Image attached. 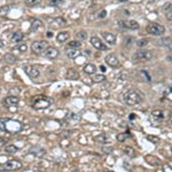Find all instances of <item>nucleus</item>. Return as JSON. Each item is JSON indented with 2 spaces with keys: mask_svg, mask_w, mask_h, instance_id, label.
<instances>
[{
  "mask_svg": "<svg viewBox=\"0 0 172 172\" xmlns=\"http://www.w3.org/2000/svg\"><path fill=\"white\" fill-rule=\"evenodd\" d=\"M163 9H164V11H172V2H166V4L163 6Z\"/></svg>",
  "mask_w": 172,
  "mask_h": 172,
  "instance_id": "c9c22d12",
  "label": "nucleus"
},
{
  "mask_svg": "<svg viewBox=\"0 0 172 172\" xmlns=\"http://www.w3.org/2000/svg\"><path fill=\"white\" fill-rule=\"evenodd\" d=\"M24 71L31 79L37 78L40 75V71L38 70V68L34 67V66H26V67H24Z\"/></svg>",
  "mask_w": 172,
  "mask_h": 172,
  "instance_id": "1a4fd4ad",
  "label": "nucleus"
},
{
  "mask_svg": "<svg viewBox=\"0 0 172 172\" xmlns=\"http://www.w3.org/2000/svg\"><path fill=\"white\" fill-rule=\"evenodd\" d=\"M30 153L32 154V155H34V156H37V157H43L46 154V150L43 149V148L34 147V148H32V149L30 150Z\"/></svg>",
  "mask_w": 172,
  "mask_h": 172,
  "instance_id": "a211bd4d",
  "label": "nucleus"
},
{
  "mask_svg": "<svg viewBox=\"0 0 172 172\" xmlns=\"http://www.w3.org/2000/svg\"><path fill=\"white\" fill-rule=\"evenodd\" d=\"M5 150H6V153H9V154H15L16 152H19V148L14 145H7V146L5 147Z\"/></svg>",
  "mask_w": 172,
  "mask_h": 172,
  "instance_id": "b1692460",
  "label": "nucleus"
},
{
  "mask_svg": "<svg viewBox=\"0 0 172 172\" xmlns=\"http://www.w3.org/2000/svg\"><path fill=\"white\" fill-rule=\"evenodd\" d=\"M91 44H92L93 47H95V48L99 49V51H107V49H108V46H106L101 41V39H99L97 37L91 38Z\"/></svg>",
  "mask_w": 172,
  "mask_h": 172,
  "instance_id": "9d476101",
  "label": "nucleus"
},
{
  "mask_svg": "<svg viewBox=\"0 0 172 172\" xmlns=\"http://www.w3.org/2000/svg\"><path fill=\"white\" fill-rule=\"evenodd\" d=\"M5 105L7 107H15V106L19 105L20 102V99L17 95H11V97H7L6 99L4 100Z\"/></svg>",
  "mask_w": 172,
  "mask_h": 172,
  "instance_id": "f8f14e48",
  "label": "nucleus"
},
{
  "mask_svg": "<svg viewBox=\"0 0 172 172\" xmlns=\"http://www.w3.org/2000/svg\"><path fill=\"white\" fill-rule=\"evenodd\" d=\"M0 129L2 131H7L8 133H15L22 130V125L13 120H0Z\"/></svg>",
  "mask_w": 172,
  "mask_h": 172,
  "instance_id": "f257e3e1",
  "label": "nucleus"
},
{
  "mask_svg": "<svg viewBox=\"0 0 172 172\" xmlns=\"http://www.w3.org/2000/svg\"><path fill=\"white\" fill-rule=\"evenodd\" d=\"M24 2H25L26 6H29V7H34V6H37L41 2V0H24Z\"/></svg>",
  "mask_w": 172,
  "mask_h": 172,
  "instance_id": "a878e982",
  "label": "nucleus"
},
{
  "mask_svg": "<svg viewBox=\"0 0 172 172\" xmlns=\"http://www.w3.org/2000/svg\"><path fill=\"white\" fill-rule=\"evenodd\" d=\"M125 28L131 29V30H137V29H139V24H138V22H135V21L131 20V21L125 22Z\"/></svg>",
  "mask_w": 172,
  "mask_h": 172,
  "instance_id": "4be33fe9",
  "label": "nucleus"
},
{
  "mask_svg": "<svg viewBox=\"0 0 172 172\" xmlns=\"http://www.w3.org/2000/svg\"><path fill=\"white\" fill-rule=\"evenodd\" d=\"M49 6H59L62 2V0H47Z\"/></svg>",
  "mask_w": 172,
  "mask_h": 172,
  "instance_id": "72a5a7b5",
  "label": "nucleus"
},
{
  "mask_svg": "<svg viewBox=\"0 0 172 172\" xmlns=\"http://www.w3.org/2000/svg\"><path fill=\"white\" fill-rule=\"evenodd\" d=\"M52 36H53V34H52V32H51V31H48V32H47V37H48V38H51V37H52Z\"/></svg>",
  "mask_w": 172,
  "mask_h": 172,
  "instance_id": "37998d69",
  "label": "nucleus"
},
{
  "mask_svg": "<svg viewBox=\"0 0 172 172\" xmlns=\"http://www.w3.org/2000/svg\"><path fill=\"white\" fill-rule=\"evenodd\" d=\"M105 62L108 64L109 67L111 68H117L120 67V60L115 54H108L105 57Z\"/></svg>",
  "mask_w": 172,
  "mask_h": 172,
  "instance_id": "6e6552de",
  "label": "nucleus"
},
{
  "mask_svg": "<svg viewBox=\"0 0 172 172\" xmlns=\"http://www.w3.org/2000/svg\"><path fill=\"white\" fill-rule=\"evenodd\" d=\"M102 37H103V39L108 43L109 45H115L116 44V36L111 34V32L105 31V32H102Z\"/></svg>",
  "mask_w": 172,
  "mask_h": 172,
  "instance_id": "ddd939ff",
  "label": "nucleus"
},
{
  "mask_svg": "<svg viewBox=\"0 0 172 172\" xmlns=\"http://www.w3.org/2000/svg\"><path fill=\"white\" fill-rule=\"evenodd\" d=\"M100 69H101L102 72H106V71H107V70H106V68H105V67H100Z\"/></svg>",
  "mask_w": 172,
  "mask_h": 172,
  "instance_id": "c03bdc74",
  "label": "nucleus"
},
{
  "mask_svg": "<svg viewBox=\"0 0 172 172\" xmlns=\"http://www.w3.org/2000/svg\"><path fill=\"white\" fill-rule=\"evenodd\" d=\"M147 44H148V40H147V39H140V40L137 41V45H138L139 47H143V46H146Z\"/></svg>",
  "mask_w": 172,
  "mask_h": 172,
  "instance_id": "f704fd0d",
  "label": "nucleus"
},
{
  "mask_svg": "<svg viewBox=\"0 0 172 172\" xmlns=\"http://www.w3.org/2000/svg\"><path fill=\"white\" fill-rule=\"evenodd\" d=\"M69 47H72V48H80L82 47V43L80 41H77V40H72L68 44Z\"/></svg>",
  "mask_w": 172,
  "mask_h": 172,
  "instance_id": "c756f323",
  "label": "nucleus"
},
{
  "mask_svg": "<svg viewBox=\"0 0 172 172\" xmlns=\"http://www.w3.org/2000/svg\"><path fill=\"white\" fill-rule=\"evenodd\" d=\"M84 72H85L86 75H94L95 74V71H97V67L94 66L93 63H87L85 64V67H84Z\"/></svg>",
  "mask_w": 172,
  "mask_h": 172,
  "instance_id": "2eb2a0df",
  "label": "nucleus"
},
{
  "mask_svg": "<svg viewBox=\"0 0 172 172\" xmlns=\"http://www.w3.org/2000/svg\"><path fill=\"white\" fill-rule=\"evenodd\" d=\"M45 56L47 59H51V60H54L59 56V51L55 48V47H47L46 51L44 52Z\"/></svg>",
  "mask_w": 172,
  "mask_h": 172,
  "instance_id": "9b49d317",
  "label": "nucleus"
},
{
  "mask_svg": "<svg viewBox=\"0 0 172 172\" xmlns=\"http://www.w3.org/2000/svg\"><path fill=\"white\" fill-rule=\"evenodd\" d=\"M148 140H150V141L158 142V140H160V139H158V138H156V137H154V138H153V137H150V135H149V137H148Z\"/></svg>",
  "mask_w": 172,
  "mask_h": 172,
  "instance_id": "ea45409f",
  "label": "nucleus"
},
{
  "mask_svg": "<svg viewBox=\"0 0 172 172\" xmlns=\"http://www.w3.org/2000/svg\"><path fill=\"white\" fill-rule=\"evenodd\" d=\"M5 46V44H4V41L1 40V39H0V48H2V47H4Z\"/></svg>",
  "mask_w": 172,
  "mask_h": 172,
  "instance_id": "79ce46f5",
  "label": "nucleus"
},
{
  "mask_svg": "<svg viewBox=\"0 0 172 172\" xmlns=\"http://www.w3.org/2000/svg\"><path fill=\"white\" fill-rule=\"evenodd\" d=\"M106 80V76L105 75H95L93 77V82L94 83H102Z\"/></svg>",
  "mask_w": 172,
  "mask_h": 172,
  "instance_id": "2f4dec72",
  "label": "nucleus"
},
{
  "mask_svg": "<svg viewBox=\"0 0 172 172\" xmlns=\"http://www.w3.org/2000/svg\"><path fill=\"white\" fill-rule=\"evenodd\" d=\"M68 39H69V32L68 31H62V32L57 34V36H56V40L59 43H64Z\"/></svg>",
  "mask_w": 172,
  "mask_h": 172,
  "instance_id": "f3484780",
  "label": "nucleus"
},
{
  "mask_svg": "<svg viewBox=\"0 0 172 172\" xmlns=\"http://www.w3.org/2000/svg\"><path fill=\"white\" fill-rule=\"evenodd\" d=\"M66 77H67V79H77L78 78V72L75 69L70 68V69H68L67 74H66Z\"/></svg>",
  "mask_w": 172,
  "mask_h": 172,
  "instance_id": "6ab92c4d",
  "label": "nucleus"
},
{
  "mask_svg": "<svg viewBox=\"0 0 172 172\" xmlns=\"http://www.w3.org/2000/svg\"><path fill=\"white\" fill-rule=\"evenodd\" d=\"M47 48V43L46 41H34L32 45H31V51L34 53V54H41L44 53Z\"/></svg>",
  "mask_w": 172,
  "mask_h": 172,
  "instance_id": "0eeeda50",
  "label": "nucleus"
},
{
  "mask_svg": "<svg viewBox=\"0 0 172 172\" xmlns=\"http://www.w3.org/2000/svg\"><path fill=\"white\" fill-rule=\"evenodd\" d=\"M11 11V6H1L0 7V16H6Z\"/></svg>",
  "mask_w": 172,
  "mask_h": 172,
  "instance_id": "393cba45",
  "label": "nucleus"
},
{
  "mask_svg": "<svg viewBox=\"0 0 172 172\" xmlns=\"http://www.w3.org/2000/svg\"><path fill=\"white\" fill-rule=\"evenodd\" d=\"M124 153L130 157H134L135 156V150L133 149V148H131V147H126V148L124 149Z\"/></svg>",
  "mask_w": 172,
  "mask_h": 172,
  "instance_id": "c85d7f7f",
  "label": "nucleus"
},
{
  "mask_svg": "<svg viewBox=\"0 0 172 172\" xmlns=\"http://www.w3.org/2000/svg\"><path fill=\"white\" fill-rule=\"evenodd\" d=\"M118 1H122V2H124V1H127V0H118Z\"/></svg>",
  "mask_w": 172,
  "mask_h": 172,
  "instance_id": "49530a36",
  "label": "nucleus"
},
{
  "mask_svg": "<svg viewBox=\"0 0 172 172\" xmlns=\"http://www.w3.org/2000/svg\"><path fill=\"white\" fill-rule=\"evenodd\" d=\"M41 26H43V22H41L40 20L34 19V20H32V22H31L30 31H31V32H34V31H37L39 28H41Z\"/></svg>",
  "mask_w": 172,
  "mask_h": 172,
  "instance_id": "dca6fc26",
  "label": "nucleus"
},
{
  "mask_svg": "<svg viewBox=\"0 0 172 172\" xmlns=\"http://www.w3.org/2000/svg\"><path fill=\"white\" fill-rule=\"evenodd\" d=\"M153 57V53L147 49H142V51H138L133 55V60L137 62H145V61H149Z\"/></svg>",
  "mask_w": 172,
  "mask_h": 172,
  "instance_id": "39448f33",
  "label": "nucleus"
},
{
  "mask_svg": "<svg viewBox=\"0 0 172 172\" xmlns=\"http://www.w3.org/2000/svg\"><path fill=\"white\" fill-rule=\"evenodd\" d=\"M171 123H172V118H171Z\"/></svg>",
  "mask_w": 172,
  "mask_h": 172,
  "instance_id": "de8ad7c7",
  "label": "nucleus"
},
{
  "mask_svg": "<svg viewBox=\"0 0 172 172\" xmlns=\"http://www.w3.org/2000/svg\"><path fill=\"white\" fill-rule=\"evenodd\" d=\"M66 54H67L68 57L70 59H76L77 56L80 55V52L78 51V48H72V47H68L66 49Z\"/></svg>",
  "mask_w": 172,
  "mask_h": 172,
  "instance_id": "4468645a",
  "label": "nucleus"
},
{
  "mask_svg": "<svg viewBox=\"0 0 172 172\" xmlns=\"http://www.w3.org/2000/svg\"><path fill=\"white\" fill-rule=\"evenodd\" d=\"M165 97L170 101H172V87H169L168 90L165 91Z\"/></svg>",
  "mask_w": 172,
  "mask_h": 172,
  "instance_id": "473e14b6",
  "label": "nucleus"
},
{
  "mask_svg": "<svg viewBox=\"0 0 172 172\" xmlns=\"http://www.w3.org/2000/svg\"><path fill=\"white\" fill-rule=\"evenodd\" d=\"M94 140H95L97 142H100V143H107V142H108V139H107V137H106L105 134H101V135H99V137H95Z\"/></svg>",
  "mask_w": 172,
  "mask_h": 172,
  "instance_id": "cd10ccee",
  "label": "nucleus"
},
{
  "mask_svg": "<svg viewBox=\"0 0 172 172\" xmlns=\"http://www.w3.org/2000/svg\"><path fill=\"white\" fill-rule=\"evenodd\" d=\"M75 60H76V63H77V64H80V63H84V61H85V57L80 55V56H77Z\"/></svg>",
  "mask_w": 172,
  "mask_h": 172,
  "instance_id": "4c0bfd02",
  "label": "nucleus"
},
{
  "mask_svg": "<svg viewBox=\"0 0 172 172\" xmlns=\"http://www.w3.org/2000/svg\"><path fill=\"white\" fill-rule=\"evenodd\" d=\"M23 38H24V34L22 32H14V34H11V41L13 43H20V41L23 40Z\"/></svg>",
  "mask_w": 172,
  "mask_h": 172,
  "instance_id": "aec40b11",
  "label": "nucleus"
},
{
  "mask_svg": "<svg viewBox=\"0 0 172 172\" xmlns=\"http://www.w3.org/2000/svg\"><path fill=\"white\" fill-rule=\"evenodd\" d=\"M22 163L17 160H11L8 161L7 163H5L4 165H0V170H4V171H15V170H20L22 169Z\"/></svg>",
  "mask_w": 172,
  "mask_h": 172,
  "instance_id": "423d86ee",
  "label": "nucleus"
},
{
  "mask_svg": "<svg viewBox=\"0 0 172 172\" xmlns=\"http://www.w3.org/2000/svg\"><path fill=\"white\" fill-rule=\"evenodd\" d=\"M51 105H52V100L48 99L47 97H44V95H37L32 100V107L37 110L48 108Z\"/></svg>",
  "mask_w": 172,
  "mask_h": 172,
  "instance_id": "7ed1b4c3",
  "label": "nucleus"
},
{
  "mask_svg": "<svg viewBox=\"0 0 172 172\" xmlns=\"http://www.w3.org/2000/svg\"><path fill=\"white\" fill-rule=\"evenodd\" d=\"M124 101L129 106H135L139 105L142 101V95L139 93L138 91L130 90L125 95H124Z\"/></svg>",
  "mask_w": 172,
  "mask_h": 172,
  "instance_id": "f03ea898",
  "label": "nucleus"
},
{
  "mask_svg": "<svg viewBox=\"0 0 172 172\" xmlns=\"http://www.w3.org/2000/svg\"><path fill=\"white\" fill-rule=\"evenodd\" d=\"M127 137H129V135H127L126 133H120V134L117 135V140H118V141H124Z\"/></svg>",
  "mask_w": 172,
  "mask_h": 172,
  "instance_id": "e433bc0d",
  "label": "nucleus"
},
{
  "mask_svg": "<svg viewBox=\"0 0 172 172\" xmlns=\"http://www.w3.org/2000/svg\"><path fill=\"white\" fill-rule=\"evenodd\" d=\"M146 31L147 34H153V36H162L165 32V28L158 23H150L147 25Z\"/></svg>",
  "mask_w": 172,
  "mask_h": 172,
  "instance_id": "20e7f679",
  "label": "nucleus"
},
{
  "mask_svg": "<svg viewBox=\"0 0 172 172\" xmlns=\"http://www.w3.org/2000/svg\"><path fill=\"white\" fill-rule=\"evenodd\" d=\"M152 116H153L154 120H164V111H162V110H154L153 112H152Z\"/></svg>",
  "mask_w": 172,
  "mask_h": 172,
  "instance_id": "412c9836",
  "label": "nucleus"
},
{
  "mask_svg": "<svg viewBox=\"0 0 172 172\" xmlns=\"http://www.w3.org/2000/svg\"><path fill=\"white\" fill-rule=\"evenodd\" d=\"M130 116H131V117H130V118H131V120H133V118H134V116H135V115H134V114H131V115H130Z\"/></svg>",
  "mask_w": 172,
  "mask_h": 172,
  "instance_id": "a18cd8bd",
  "label": "nucleus"
},
{
  "mask_svg": "<svg viewBox=\"0 0 172 172\" xmlns=\"http://www.w3.org/2000/svg\"><path fill=\"white\" fill-rule=\"evenodd\" d=\"M26 49H28L26 44H19V45H16L15 47L13 48V51H16V52H19V53H24V52H26Z\"/></svg>",
  "mask_w": 172,
  "mask_h": 172,
  "instance_id": "5701e85b",
  "label": "nucleus"
},
{
  "mask_svg": "<svg viewBox=\"0 0 172 172\" xmlns=\"http://www.w3.org/2000/svg\"><path fill=\"white\" fill-rule=\"evenodd\" d=\"M76 37H77L78 40H85L86 38H87V34H86L85 31H78L76 34Z\"/></svg>",
  "mask_w": 172,
  "mask_h": 172,
  "instance_id": "7c9ffc66",
  "label": "nucleus"
},
{
  "mask_svg": "<svg viewBox=\"0 0 172 172\" xmlns=\"http://www.w3.org/2000/svg\"><path fill=\"white\" fill-rule=\"evenodd\" d=\"M165 17H166L168 21H172V11H168L166 15H165Z\"/></svg>",
  "mask_w": 172,
  "mask_h": 172,
  "instance_id": "58836bf2",
  "label": "nucleus"
},
{
  "mask_svg": "<svg viewBox=\"0 0 172 172\" xmlns=\"http://www.w3.org/2000/svg\"><path fill=\"white\" fill-rule=\"evenodd\" d=\"M4 59L6 62H8V63H14L16 61V57L13 54H6V55L4 56Z\"/></svg>",
  "mask_w": 172,
  "mask_h": 172,
  "instance_id": "bb28decb",
  "label": "nucleus"
},
{
  "mask_svg": "<svg viewBox=\"0 0 172 172\" xmlns=\"http://www.w3.org/2000/svg\"><path fill=\"white\" fill-rule=\"evenodd\" d=\"M105 16H106V11H102L101 13L99 14V17H101V19H103Z\"/></svg>",
  "mask_w": 172,
  "mask_h": 172,
  "instance_id": "a19ab883",
  "label": "nucleus"
}]
</instances>
